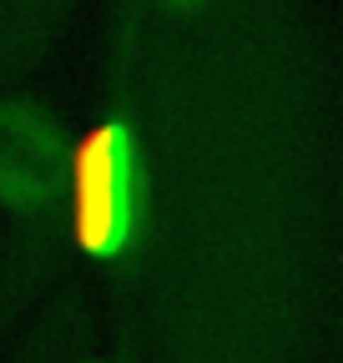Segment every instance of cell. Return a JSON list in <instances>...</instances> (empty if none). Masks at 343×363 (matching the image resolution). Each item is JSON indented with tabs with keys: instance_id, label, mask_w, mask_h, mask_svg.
<instances>
[{
	"instance_id": "1",
	"label": "cell",
	"mask_w": 343,
	"mask_h": 363,
	"mask_svg": "<svg viewBox=\"0 0 343 363\" xmlns=\"http://www.w3.org/2000/svg\"><path fill=\"white\" fill-rule=\"evenodd\" d=\"M71 182L66 131L26 101H0V202L16 212L61 207V187Z\"/></svg>"
},
{
	"instance_id": "2",
	"label": "cell",
	"mask_w": 343,
	"mask_h": 363,
	"mask_svg": "<svg viewBox=\"0 0 343 363\" xmlns=\"http://www.w3.org/2000/svg\"><path fill=\"white\" fill-rule=\"evenodd\" d=\"M66 0H0V71L26 66L51 40Z\"/></svg>"
},
{
	"instance_id": "3",
	"label": "cell",
	"mask_w": 343,
	"mask_h": 363,
	"mask_svg": "<svg viewBox=\"0 0 343 363\" xmlns=\"http://www.w3.org/2000/svg\"><path fill=\"white\" fill-rule=\"evenodd\" d=\"M162 6H167V11H197L202 0H162Z\"/></svg>"
}]
</instances>
